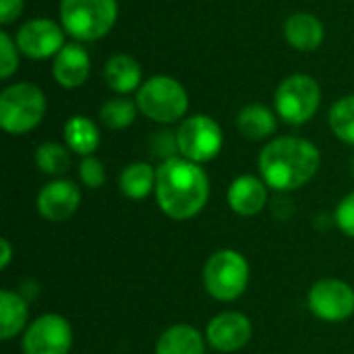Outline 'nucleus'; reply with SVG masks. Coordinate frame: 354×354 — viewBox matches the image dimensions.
Segmentation results:
<instances>
[{
    "label": "nucleus",
    "mask_w": 354,
    "mask_h": 354,
    "mask_svg": "<svg viewBox=\"0 0 354 354\" xmlns=\"http://www.w3.org/2000/svg\"><path fill=\"white\" fill-rule=\"evenodd\" d=\"M156 197L166 216L189 220L207 203L209 180L199 164L187 158H170L156 170Z\"/></svg>",
    "instance_id": "1"
},
{
    "label": "nucleus",
    "mask_w": 354,
    "mask_h": 354,
    "mask_svg": "<svg viewBox=\"0 0 354 354\" xmlns=\"http://www.w3.org/2000/svg\"><path fill=\"white\" fill-rule=\"evenodd\" d=\"M319 149L299 137H280L268 143L259 156V172L268 187L295 191L307 185L319 170Z\"/></svg>",
    "instance_id": "2"
},
{
    "label": "nucleus",
    "mask_w": 354,
    "mask_h": 354,
    "mask_svg": "<svg viewBox=\"0 0 354 354\" xmlns=\"http://www.w3.org/2000/svg\"><path fill=\"white\" fill-rule=\"evenodd\" d=\"M116 19V0H60V23L75 39L95 41L108 35Z\"/></svg>",
    "instance_id": "3"
},
{
    "label": "nucleus",
    "mask_w": 354,
    "mask_h": 354,
    "mask_svg": "<svg viewBox=\"0 0 354 354\" xmlns=\"http://www.w3.org/2000/svg\"><path fill=\"white\" fill-rule=\"evenodd\" d=\"M46 114V95L33 83H15L0 93V127L10 135L33 131Z\"/></svg>",
    "instance_id": "4"
},
{
    "label": "nucleus",
    "mask_w": 354,
    "mask_h": 354,
    "mask_svg": "<svg viewBox=\"0 0 354 354\" xmlns=\"http://www.w3.org/2000/svg\"><path fill=\"white\" fill-rule=\"evenodd\" d=\"M137 108L156 122H176L187 114V89L172 77L156 75L137 91Z\"/></svg>",
    "instance_id": "5"
},
{
    "label": "nucleus",
    "mask_w": 354,
    "mask_h": 354,
    "mask_svg": "<svg viewBox=\"0 0 354 354\" xmlns=\"http://www.w3.org/2000/svg\"><path fill=\"white\" fill-rule=\"evenodd\" d=\"M276 112L292 127H301L311 120L322 102V89L309 75H292L276 89Z\"/></svg>",
    "instance_id": "6"
},
{
    "label": "nucleus",
    "mask_w": 354,
    "mask_h": 354,
    "mask_svg": "<svg viewBox=\"0 0 354 354\" xmlns=\"http://www.w3.org/2000/svg\"><path fill=\"white\" fill-rule=\"evenodd\" d=\"M207 292L218 301L239 299L249 284V266L236 251L224 249L209 257L203 270Z\"/></svg>",
    "instance_id": "7"
},
{
    "label": "nucleus",
    "mask_w": 354,
    "mask_h": 354,
    "mask_svg": "<svg viewBox=\"0 0 354 354\" xmlns=\"http://www.w3.org/2000/svg\"><path fill=\"white\" fill-rule=\"evenodd\" d=\"M176 143L183 158L195 164H203L220 153L222 129L214 118L205 114H197L183 120V124L176 131Z\"/></svg>",
    "instance_id": "8"
},
{
    "label": "nucleus",
    "mask_w": 354,
    "mask_h": 354,
    "mask_svg": "<svg viewBox=\"0 0 354 354\" xmlns=\"http://www.w3.org/2000/svg\"><path fill=\"white\" fill-rule=\"evenodd\" d=\"M73 344V332L64 317L41 315L37 317L23 338L25 354H68Z\"/></svg>",
    "instance_id": "9"
},
{
    "label": "nucleus",
    "mask_w": 354,
    "mask_h": 354,
    "mask_svg": "<svg viewBox=\"0 0 354 354\" xmlns=\"http://www.w3.org/2000/svg\"><path fill=\"white\" fill-rule=\"evenodd\" d=\"M17 48L33 60H44L56 56L64 44V27L50 19H31L23 23L17 31Z\"/></svg>",
    "instance_id": "10"
},
{
    "label": "nucleus",
    "mask_w": 354,
    "mask_h": 354,
    "mask_svg": "<svg viewBox=\"0 0 354 354\" xmlns=\"http://www.w3.org/2000/svg\"><path fill=\"white\" fill-rule=\"evenodd\" d=\"M309 309L324 322H344L354 313V290L342 280H319L309 290Z\"/></svg>",
    "instance_id": "11"
},
{
    "label": "nucleus",
    "mask_w": 354,
    "mask_h": 354,
    "mask_svg": "<svg viewBox=\"0 0 354 354\" xmlns=\"http://www.w3.org/2000/svg\"><path fill=\"white\" fill-rule=\"evenodd\" d=\"M251 338V322L243 313H220L207 326V342L220 353L241 351Z\"/></svg>",
    "instance_id": "12"
},
{
    "label": "nucleus",
    "mask_w": 354,
    "mask_h": 354,
    "mask_svg": "<svg viewBox=\"0 0 354 354\" xmlns=\"http://www.w3.org/2000/svg\"><path fill=\"white\" fill-rule=\"evenodd\" d=\"M81 201V191L71 180H52L37 195V209L50 222H62L71 218Z\"/></svg>",
    "instance_id": "13"
},
{
    "label": "nucleus",
    "mask_w": 354,
    "mask_h": 354,
    "mask_svg": "<svg viewBox=\"0 0 354 354\" xmlns=\"http://www.w3.org/2000/svg\"><path fill=\"white\" fill-rule=\"evenodd\" d=\"M91 71L89 54L79 44H66L56 56L52 64V75L56 83L64 89H77L81 87Z\"/></svg>",
    "instance_id": "14"
},
{
    "label": "nucleus",
    "mask_w": 354,
    "mask_h": 354,
    "mask_svg": "<svg viewBox=\"0 0 354 354\" xmlns=\"http://www.w3.org/2000/svg\"><path fill=\"white\" fill-rule=\"evenodd\" d=\"M284 35L288 44L301 52H313L322 46L326 29L322 21L311 12H295L286 19Z\"/></svg>",
    "instance_id": "15"
},
{
    "label": "nucleus",
    "mask_w": 354,
    "mask_h": 354,
    "mask_svg": "<svg viewBox=\"0 0 354 354\" xmlns=\"http://www.w3.org/2000/svg\"><path fill=\"white\" fill-rule=\"evenodd\" d=\"M268 201L266 185L255 176H239L228 189V203L241 216H255Z\"/></svg>",
    "instance_id": "16"
},
{
    "label": "nucleus",
    "mask_w": 354,
    "mask_h": 354,
    "mask_svg": "<svg viewBox=\"0 0 354 354\" xmlns=\"http://www.w3.org/2000/svg\"><path fill=\"white\" fill-rule=\"evenodd\" d=\"M141 66L129 54H116L108 58L104 66V79L108 87L116 93H131L141 85Z\"/></svg>",
    "instance_id": "17"
},
{
    "label": "nucleus",
    "mask_w": 354,
    "mask_h": 354,
    "mask_svg": "<svg viewBox=\"0 0 354 354\" xmlns=\"http://www.w3.org/2000/svg\"><path fill=\"white\" fill-rule=\"evenodd\" d=\"M205 344L201 334L191 326H174L158 340L156 354H203Z\"/></svg>",
    "instance_id": "18"
},
{
    "label": "nucleus",
    "mask_w": 354,
    "mask_h": 354,
    "mask_svg": "<svg viewBox=\"0 0 354 354\" xmlns=\"http://www.w3.org/2000/svg\"><path fill=\"white\" fill-rule=\"evenodd\" d=\"M236 127L239 131L247 137V139H253V141H259V139H266L270 135H274L276 127H278V120L276 116L272 114V110H268L266 106L261 104H251V106H245L239 116H236Z\"/></svg>",
    "instance_id": "19"
},
{
    "label": "nucleus",
    "mask_w": 354,
    "mask_h": 354,
    "mask_svg": "<svg viewBox=\"0 0 354 354\" xmlns=\"http://www.w3.org/2000/svg\"><path fill=\"white\" fill-rule=\"evenodd\" d=\"M64 139H66V145L75 153L87 158L100 145V131L93 120L85 118V116H73L64 124Z\"/></svg>",
    "instance_id": "20"
},
{
    "label": "nucleus",
    "mask_w": 354,
    "mask_h": 354,
    "mask_svg": "<svg viewBox=\"0 0 354 354\" xmlns=\"http://www.w3.org/2000/svg\"><path fill=\"white\" fill-rule=\"evenodd\" d=\"M27 322V303L10 290L0 292V338L10 340Z\"/></svg>",
    "instance_id": "21"
},
{
    "label": "nucleus",
    "mask_w": 354,
    "mask_h": 354,
    "mask_svg": "<svg viewBox=\"0 0 354 354\" xmlns=\"http://www.w3.org/2000/svg\"><path fill=\"white\" fill-rule=\"evenodd\" d=\"M156 185V172L145 162H135L127 166L120 174V191L129 199H143Z\"/></svg>",
    "instance_id": "22"
},
{
    "label": "nucleus",
    "mask_w": 354,
    "mask_h": 354,
    "mask_svg": "<svg viewBox=\"0 0 354 354\" xmlns=\"http://www.w3.org/2000/svg\"><path fill=\"white\" fill-rule=\"evenodd\" d=\"M330 127L340 141L354 145V95L340 97L332 106Z\"/></svg>",
    "instance_id": "23"
},
{
    "label": "nucleus",
    "mask_w": 354,
    "mask_h": 354,
    "mask_svg": "<svg viewBox=\"0 0 354 354\" xmlns=\"http://www.w3.org/2000/svg\"><path fill=\"white\" fill-rule=\"evenodd\" d=\"M135 116H137V104H133L131 100H124V97H114V100L106 102L100 110V118H102L104 127H108L112 131L127 129L129 124H133Z\"/></svg>",
    "instance_id": "24"
},
{
    "label": "nucleus",
    "mask_w": 354,
    "mask_h": 354,
    "mask_svg": "<svg viewBox=\"0 0 354 354\" xmlns=\"http://www.w3.org/2000/svg\"><path fill=\"white\" fill-rule=\"evenodd\" d=\"M35 164L44 174H64L71 168V156L60 143H44L35 151Z\"/></svg>",
    "instance_id": "25"
},
{
    "label": "nucleus",
    "mask_w": 354,
    "mask_h": 354,
    "mask_svg": "<svg viewBox=\"0 0 354 354\" xmlns=\"http://www.w3.org/2000/svg\"><path fill=\"white\" fill-rule=\"evenodd\" d=\"M17 41L10 39L6 31L0 33V77L8 79L17 73L19 68V52H17Z\"/></svg>",
    "instance_id": "26"
},
{
    "label": "nucleus",
    "mask_w": 354,
    "mask_h": 354,
    "mask_svg": "<svg viewBox=\"0 0 354 354\" xmlns=\"http://www.w3.org/2000/svg\"><path fill=\"white\" fill-rule=\"evenodd\" d=\"M79 178L83 180L85 187L89 189H97L106 183V170H104V164L91 156L83 158L81 164H79Z\"/></svg>",
    "instance_id": "27"
},
{
    "label": "nucleus",
    "mask_w": 354,
    "mask_h": 354,
    "mask_svg": "<svg viewBox=\"0 0 354 354\" xmlns=\"http://www.w3.org/2000/svg\"><path fill=\"white\" fill-rule=\"evenodd\" d=\"M336 224L348 236H354V193L344 197L336 209Z\"/></svg>",
    "instance_id": "28"
},
{
    "label": "nucleus",
    "mask_w": 354,
    "mask_h": 354,
    "mask_svg": "<svg viewBox=\"0 0 354 354\" xmlns=\"http://www.w3.org/2000/svg\"><path fill=\"white\" fill-rule=\"evenodd\" d=\"M151 145H153V153L158 156V158H166V160H170V158H176L174 153L178 151V143H176V133L172 135V133H158L153 139H151Z\"/></svg>",
    "instance_id": "29"
},
{
    "label": "nucleus",
    "mask_w": 354,
    "mask_h": 354,
    "mask_svg": "<svg viewBox=\"0 0 354 354\" xmlns=\"http://www.w3.org/2000/svg\"><path fill=\"white\" fill-rule=\"evenodd\" d=\"M25 0H0V23L8 25L17 21L23 12Z\"/></svg>",
    "instance_id": "30"
},
{
    "label": "nucleus",
    "mask_w": 354,
    "mask_h": 354,
    "mask_svg": "<svg viewBox=\"0 0 354 354\" xmlns=\"http://www.w3.org/2000/svg\"><path fill=\"white\" fill-rule=\"evenodd\" d=\"M0 247H2V255H0V268L4 270V268L8 266V261H10V255H12V251H10V243H8L6 239H0Z\"/></svg>",
    "instance_id": "31"
},
{
    "label": "nucleus",
    "mask_w": 354,
    "mask_h": 354,
    "mask_svg": "<svg viewBox=\"0 0 354 354\" xmlns=\"http://www.w3.org/2000/svg\"><path fill=\"white\" fill-rule=\"evenodd\" d=\"M353 174H354V160H353Z\"/></svg>",
    "instance_id": "32"
}]
</instances>
